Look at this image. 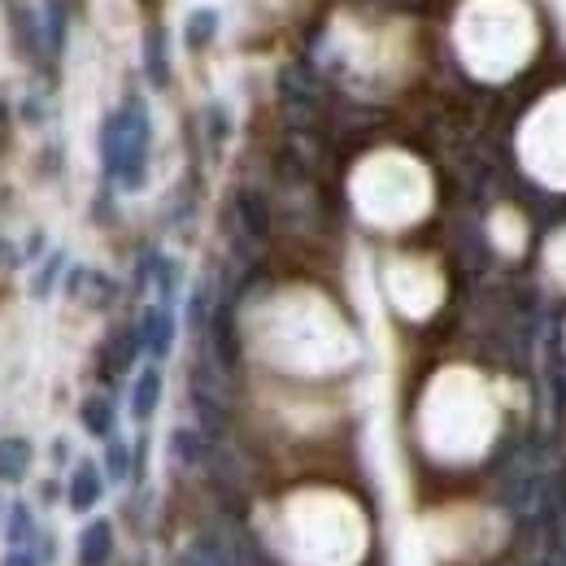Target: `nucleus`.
<instances>
[{
  "mask_svg": "<svg viewBox=\"0 0 566 566\" xmlns=\"http://www.w3.org/2000/svg\"><path fill=\"white\" fill-rule=\"evenodd\" d=\"M213 31H218V13H213V9H197V13L188 18V31H184V35H188L192 49H201V44L213 40Z\"/></svg>",
  "mask_w": 566,
  "mask_h": 566,
  "instance_id": "f257e3e1",
  "label": "nucleus"
},
{
  "mask_svg": "<svg viewBox=\"0 0 566 566\" xmlns=\"http://www.w3.org/2000/svg\"><path fill=\"white\" fill-rule=\"evenodd\" d=\"M22 467H27V444L22 440H4L0 444V471L4 475H22Z\"/></svg>",
  "mask_w": 566,
  "mask_h": 566,
  "instance_id": "f03ea898",
  "label": "nucleus"
},
{
  "mask_svg": "<svg viewBox=\"0 0 566 566\" xmlns=\"http://www.w3.org/2000/svg\"><path fill=\"white\" fill-rule=\"evenodd\" d=\"M148 71L157 74V83L166 78V35L157 27L148 31Z\"/></svg>",
  "mask_w": 566,
  "mask_h": 566,
  "instance_id": "7ed1b4c3",
  "label": "nucleus"
},
{
  "mask_svg": "<svg viewBox=\"0 0 566 566\" xmlns=\"http://www.w3.org/2000/svg\"><path fill=\"white\" fill-rule=\"evenodd\" d=\"M153 397H157V370H148V375H144L140 401H136V410H140V415H148V401H153Z\"/></svg>",
  "mask_w": 566,
  "mask_h": 566,
  "instance_id": "20e7f679",
  "label": "nucleus"
}]
</instances>
